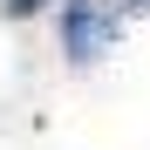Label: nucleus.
<instances>
[{
    "mask_svg": "<svg viewBox=\"0 0 150 150\" xmlns=\"http://www.w3.org/2000/svg\"><path fill=\"white\" fill-rule=\"evenodd\" d=\"M62 41H68V55L75 62H96V48L116 41V7H62Z\"/></svg>",
    "mask_w": 150,
    "mask_h": 150,
    "instance_id": "nucleus-1",
    "label": "nucleus"
},
{
    "mask_svg": "<svg viewBox=\"0 0 150 150\" xmlns=\"http://www.w3.org/2000/svg\"><path fill=\"white\" fill-rule=\"evenodd\" d=\"M48 7V0H0V14H7V21H28V14H41Z\"/></svg>",
    "mask_w": 150,
    "mask_h": 150,
    "instance_id": "nucleus-2",
    "label": "nucleus"
}]
</instances>
